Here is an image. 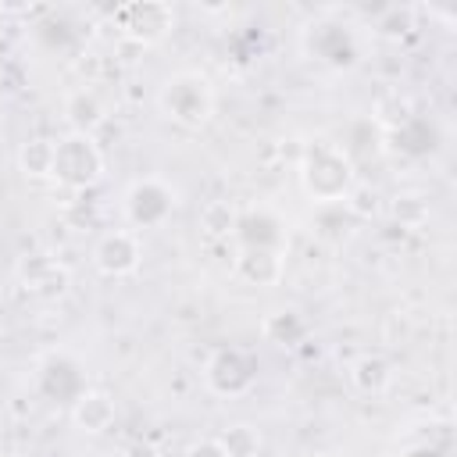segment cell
<instances>
[{
	"instance_id": "6da1fadb",
	"label": "cell",
	"mask_w": 457,
	"mask_h": 457,
	"mask_svg": "<svg viewBox=\"0 0 457 457\" xmlns=\"http://www.w3.org/2000/svg\"><path fill=\"white\" fill-rule=\"evenodd\" d=\"M357 175H353V157L346 154V146L328 143V139H314L303 157H300V186L311 196L314 207H332L343 204L346 193L353 189Z\"/></svg>"
},
{
	"instance_id": "7a4b0ae2",
	"label": "cell",
	"mask_w": 457,
	"mask_h": 457,
	"mask_svg": "<svg viewBox=\"0 0 457 457\" xmlns=\"http://www.w3.org/2000/svg\"><path fill=\"white\" fill-rule=\"evenodd\" d=\"M214 86L207 75L193 71V68H182V71H171L161 89H157V107L168 121H175L179 129H204L211 118H214Z\"/></svg>"
},
{
	"instance_id": "3957f363",
	"label": "cell",
	"mask_w": 457,
	"mask_h": 457,
	"mask_svg": "<svg viewBox=\"0 0 457 457\" xmlns=\"http://www.w3.org/2000/svg\"><path fill=\"white\" fill-rule=\"evenodd\" d=\"M100 179H104V154H100L96 139L93 136H79V132L61 136L57 150H54L50 182H57L61 189H71V193H86Z\"/></svg>"
},
{
	"instance_id": "277c9868",
	"label": "cell",
	"mask_w": 457,
	"mask_h": 457,
	"mask_svg": "<svg viewBox=\"0 0 457 457\" xmlns=\"http://www.w3.org/2000/svg\"><path fill=\"white\" fill-rule=\"evenodd\" d=\"M175 207H179V189L157 175H143L129 182L121 196V211L132 228H161Z\"/></svg>"
},
{
	"instance_id": "5b68a950",
	"label": "cell",
	"mask_w": 457,
	"mask_h": 457,
	"mask_svg": "<svg viewBox=\"0 0 457 457\" xmlns=\"http://www.w3.org/2000/svg\"><path fill=\"white\" fill-rule=\"evenodd\" d=\"M204 386L214 396H243L257 386V357L243 346H221L204 364Z\"/></svg>"
},
{
	"instance_id": "8992f818",
	"label": "cell",
	"mask_w": 457,
	"mask_h": 457,
	"mask_svg": "<svg viewBox=\"0 0 457 457\" xmlns=\"http://www.w3.org/2000/svg\"><path fill=\"white\" fill-rule=\"evenodd\" d=\"M114 21L121 29V39L132 46H154L171 36L175 29V7L164 0H132L114 11Z\"/></svg>"
},
{
	"instance_id": "52a82bcc",
	"label": "cell",
	"mask_w": 457,
	"mask_h": 457,
	"mask_svg": "<svg viewBox=\"0 0 457 457\" xmlns=\"http://www.w3.org/2000/svg\"><path fill=\"white\" fill-rule=\"evenodd\" d=\"M143 264V243L132 228H111L93 243V268L104 278H129Z\"/></svg>"
},
{
	"instance_id": "ba28073f",
	"label": "cell",
	"mask_w": 457,
	"mask_h": 457,
	"mask_svg": "<svg viewBox=\"0 0 457 457\" xmlns=\"http://www.w3.org/2000/svg\"><path fill=\"white\" fill-rule=\"evenodd\" d=\"M36 389L50 400H64V403H75L89 386H86V368L64 353V350H54L46 357H39L36 364Z\"/></svg>"
},
{
	"instance_id": "9c48e42d",
	"label": "cell",
	"mask_w": 457,
	"mask_h": 457,
	"mask_svg": "<svg viewBox=\"0 0 457 457\" xmlns=\"http://www.w3.org/2000/svg\"><path fill=\"white\" fill-rule=\"evenodd\" d=\"M232 239L239 243V250H282L286 253V246H289L286 221L275 211H268V207L239 211V221H236Z\"/></svg>"
},
{
	"instance_id": "30bf717a",
	"label": "cell",
	"mask_w": 457,
	"mask_h": 457,
	"mask_svg": "<svg viewBox=\"0 0 457 457\" xmlns=\"http://www.w3.org/2000/svg\"><path fill=\"white\" fill-rule=\"evenodd\" d=\"M18 278L39 300H57L71 286V271L64 264H57L50 253H25L18 261Z\"/></svg>"
},
{
	"instance_id": "8fae6325",
	"label": "cell",
	"mask_w": 457,
	"mask_h": 457,
	"mask_svg": "<svg viewBox=\"0 0 457 457\" xmlns=\"http://www.w3.org/2000/svg\"><path fill=\"white\" fill-rule=\"evenodd\" d=\"M311 54L332 68H350L361 61V43H357V32L350 25H328V21H318L311 25Z\"/></svg>"
},
{
	"instance_id": "7c38bea8",
	"label": "cell",
	"mask_w": 457,
	"mask_h": 457,
	"mask_svg": "<svg viewBox=\"0 0 457 457\" xmlns=\"http://www.w3.org/2000/svg\"><path fill=\"white\" fill-rule=\"evenodd\" d=\"M61 114H64L68 132L93 136V132L107 121V104H104V96H100L93 86H79V89H71V93L64 96Z\"/></svg>"
},
{
	"instance_id": "4fadbf2b",
	"label": "cell",
	"mask_w": 457,
	"mask_h": 457,
	"mask_svg": "<svg viewBox=\"0 0 457 457\" xmlns=\"http://www.w3.org/2000/svg\"><path fill=\"white\" fill-rule=\"evenodd\" d=\"M232 271H236L239 282L257 286V289H268V286H278L282 282V275H286V253L282 250H239Z\"/></svg>"
},
{
	"instance_id": "5bb4252c",
	"label": "cell",
	"mask_w": 457,
	"mask_h": 457,
	"mask_svg": "<svg viewBox=\"0 0 457 457\" xmlns=\"http://www.w3.org/2000/svg\"><path fill=\"white\" fill-rule=\"evenodd\" d=\"M118 418V403L107 389H86L75 403H71V425L82 436H104Z\"/></svg>"
},
{
	"instance_id": "9a60e30c",
	"label": "cell",
	"mask_w": 457,
	"mask_h": 457,
	"mask_svg": "<svg viewBox=\"0 0 457 457\" xmlns=\"http://www.w3.org/2000/svg\"><path fill=\"white\" fill-rule=\"evenodd\" d=\"M350 386L364 396H382L393 386V364L382 353H361L350 361Z\"/></svg>"
},
{
	"instance_id": "2e32d148",
	"label": "cell",
	"mask_w": 457,
	"mask_h": 457,
	"mask_svg": "<svg viewBox=\"0 0 457 457\" xmlns=\"http://www.w3.org/2000/svg\"><path fill=\"white\" fill-rule=\"evenodd\" d=\"M371 121L386 132H403L411 121H414V104L407 93L400 89H386L382 96H375L371 104Z\"/></svg>"
},
{
	"instance_id": "e0dca14e",
	"label": "cell",
	"mask_w": 457,
	"mask_h": 457,
	"mask_svg": "<svg viewBox=\"0 0 457 457\" xmlns=\"http://www.w3.org/2000/svg\"><path fill=\"white\" fill-rule=\"evenodd\" d=\"M54 150H57V139H50V136H29L18 146V171L25 179H32V182L50 179V171H54Z\"/></svg>"
},
{
	"instance_id": "ac0fdd59",
	"label": "cell",
	"mask_w": 457,
	"mask_h": 457,
	"mask_svg": "<svg viewBox=\"0 0 457 457\" xmlns=\"http://www.w3.org/2000/svg\"><path fill=\"white\" fill-rule=\"evenodd\" d=\"M261 332L268 343H278V346H296L303 336H307V318L293 307H278L271 311L264 321H261Z\"/></svg>"
},
{
	"instance_id": "d6986e66",
	"label": "cell",
	"mask_w": 457,
	"mask_h": 457,
	"mask_svg": "<svg viewBox=\"0 0 457 457\" xmlns=\"http://www.w3.org/2000/svg\"><path fill=\"white\" fill-rule=\"evenodd\" d=\"M389 214H393V221H396L400 228H421V225L428 221L432 207H428V196H425V193L403 189V193H396V196L389 200Z\"/></svg>"
},
{
	"instance_id": "ffe728a7",
	"label": "cell",
	"mask_w": 457,
	"mask_h": 457,
	"mask_svg": "<svg viewBox=\"0 0 457 457\" xmlns=\"http://www.w3.org/2000/svg\"><path fill=\"white\" fill-rule=\"evenodd\" d=\"M236 221H239V211H236V204H228V200H211V204H204V211H200V232H204L207 239H232Z\"/></svg>"
},
{
	"instance_id": "44dd1931",
	"label": "cell",
	"mask_w": 457,
	"mask_h": 457,
	"mask_svg": "<svg viewBox=\"0 0 457 457\" xmlns=\"http://www.w3.org/2000/svg\"><path fill=\"white\" fill-rule=\"evenodd\" d=\"M218 443H221V450H225L228 457H261V446H264L261 432H257L250 421H236V425L221 428Z\"/></svg>"
},
{
	"instance_id": "7402d4cb",
	"label": "cell",
	"mask_w": 457,
	"mask_h": 457,
	"mask_svg": "<svg viewBox=\"0 0 457 457\" xmlns=\"http://www.w3.org/2000/svg\"><path fill=\"white\" fill-rule=\"evenodd\" d=\"M414 25V7H386V14L375 21V36L382 39H400Z\"/></svg>"
},
{
	"instance_id": "603a6c76",
	"label": "cell",
	"mask_w": 457,
	"mask_h": 457,
	"mask_svg": "<svg viewBox=\"0 0 457 457\" xmlns=\"http://www.w3.org/2000/svg\"><path fill=\"white\" fill-rule=\"evenodd\" d=\"M343 211L350 218H375L378 214V193L371 186H364V182H353V189L343 200Z\"/></svg>"
},
{
	"instance_id": "cb8c5ba5",
	"label": "cell",
	"mask_w": 457,
	"mask_h": 457,
	"mask_svg": "<svg viewBox=\"0 0 457 457\" xmlns=\"http://www.w3.org/2000/svg\"><path fill=\"white\" fill-rule=\"evenodd\" d=\"M182 457H228V453L221 450L218 436H204V439H193V443L186 446V453H182Z\"/></svg>"
},
{
	"instance_id": "d4e9b609",
	"label": "cell",
	"mask_w": 457,
	"mask_h": 457,
	"mask_svg": "<svg viewBox=\"0 0 457 457\" xmlns=\"http://www.w3.org/2000/svg\"><path fill=\"white\" fill-rule=\"evenodd\" d=\"M121 453H125V457H164V453H161V446H157V443H150V439H136V443H129Z\"/></svg>"
},
{
	"instance_id": "484cf974",
	"label": "cell",
	"mask_w": 457,
	"mask_h": 457,
	"mask_svg": "<svg viewBox=\"0 0 457 457\" xmlns=\"http://www.w3.org/2000/svg\"><path fill=\"white\" fill-rule=\"evenodd\" d=\"M400 457H443V450H436V446H428V443H418V446L403 450Z\"/></svg>"
},
{
	"instance_id": "4316f807",
	"label": "cell",
	"mask_w": 457,
	"mask_h": 457,
	"mask_svg": "<svg viewBox=\"0 0 457 457\" xmlns=\"http://www.w3.org/2000/svg\"><path fill=\"white\" fill-rule=\"evenodd\" d=\"M96 457H125L121 450H104V453H96Z\"/></svg>"
},
{
	"instance_id": "83f0119b",
	"label": "cell",
	"mask_w": 457,
	"mask_h": 457,
	"mask_svg": "<svg viewBox=\"0 0 457 457\" xmlns=\"http://www.w3.org/2000/svg\"><path fill=\"white\" fill-rule=\"evenodd\" d=\"M4 457H29V453H4Z\"/></svg>"
}]
</instances>
